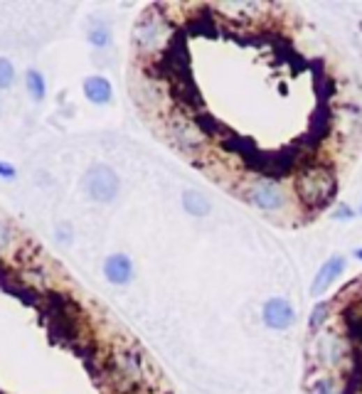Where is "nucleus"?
I'll use <instances>...</instances> for the list:
<instances>
[{"instance_id":"f257e3e1","label":"nucleus","mask_w":362,"mask_h":394,"mask_svg":"<svg viewBox=\"0 0 362 394\" xmlns=\"http://www.w3.org/2000/svg\"><path fill=\"white\" fill-rule=\"evenodd\" d=\"M163 8H148L141 17H138L136 27H133V47L138 50L141 57H153L165 52V47L173 42L170 35V22L168 17L160 15Z\"/></svg>"},{"instance_id":"f03ea898","label":"nucleus","mask_w":362,"mask_h":394,"mask_svg":"<svg viewBox=\"0 0 362 394\" xmlns=\"http://www.w3.org/2000/svg\"><path fill=\"white\" fill-rule=\"evenodd\" d=\"M338 190V180L331 168L326 166H306L296 177V192H299L301 203L313 210H323L333 200Z\"/></svg>"},{"instance_id":"7ed1b4c3","label":"nucleus","mask_w":362,"mask_h":394,"mask_svg":"<svg viewBox=\"0 0 362 394\" xmlns=\"http://www.w3.org/2000/svg\"><path fill=\"white\" fill-rule=\"evenodd\" d=\"M84 192L99 205H111L121 192V177L106 163H94L84 175Z\"/></svg>"},{"instance_id":"20e7f679","label":"nucleus","mask_w":362,"mask_h":394,"mask_svg":"<svg viewBox=\"0 0 362 394\" xmlns=\"http://www.w3.org/2000/svg\"><path fill=\"white\" fill-rule=\"evenodd\" d=\"M244 200L254 205V207L264 210V212H276L286 205L284 187L278 185L271 177H257L244 187Z\"/></svg>"},{"instance_id":"39448f33","label":"nucleus","mask_w":362,"mask_h":394,"mask_svg":"<svg viewBox=\"0 0 362 394\" xmlns=\"http://www.w3.org/2000/svg\"><path fill=\"white\" fill-rule=\"evenodd\" d=\"M264 323L271 330H289L296 323V311L286 298H269L264 306Z\"/></svg>"},{"instance_id":"423d86ee","label":"nucleus","mask_w":362,"mask_h":394,"mask_svg":"<svg viewBox=\"0 0 362 394\" xmlns=\"http://www.w3.org/2000/svg\"><path fill=\"white\" fill-rule=\"evenodd\" d=\"M345 264H347L345 256H340V254L331 256V259H328L326 264L318 269V274H315L313 284H310V296L320 298V296L326 293V291L331 289V286L342 276V271H345Z\"/></svg>"},{"instance_id":"0eeeda50","label":"nucleus","mask_w":362,"mask_h":394,"mask_svg":"<svg viewBox=\"0 0 362 394\" xmlns=\"http://www.w3.org/2000/svg\"><path fill=\"white\" fill-rule=\"evenodd\" d=\"M104 279L109 281V284L114 286H126L133 281V276H136V269H133V261L131 256L126 254H111L104 259Z\"/></svg>"},{"instance_id":"6e6552de","label":"nucleus","mask_w":362,"mask_h":394,"mask_svg":"<svg viewBox=\"0 0 362 394\" xmlns=\"http://www.w3.org/2000/svg\"><path fill=\"white\" fill-rule=\"evenodd\" d=\"M82 92H84V96L89 98L94 106H106V104H111V98H114V87H111L109 79L101 77V74L86 77L84 82H82Z\"/></svg>"},{"instance_id":"1a4fd4ad","label":"nucleus","mask_w":362,"mask_h":394,"mask_svg":"<svg viewBox=\"0 0 362 394\" xmlns=\"http://www.w3.org/2000/svg\"><path fill=\"white\" fill-rule=\"evenodd\" d=\"M111 40H114V32H111V25L106 20L96 17V20H91L89 25H86V42H89L94 50H106V47L111 45Z\"/></svg>"},{"instance_id":"9d476101","label":"nucleus","mask_w":362,"mask_h":394,"mask_svg":"<svg viewBox=\"0 0 362 394\" xmlns=\"http://www.w3.org/2000/svg\"><path fill=\"white\" fill-rule=\"evenodd\" d=\"M183 207H185V212L193 214V217H205V214H210L212 205H210V200L202 195V192L185 190L183 192Z\"/></svg>"},{"instance_id":"9b49d317","label":"nucleus","mask_w":362,"mask_h":394,"mask_svg":"<svg viewBox=\"0 0 362 394\" xmlns=\"http://www.w3.org/2000/svg\"><path fill=\"white\" fill-rule=\"evenodd\" d=\"M25 89L32 101H45L47 98V79H45V74L40 69L30 67L25 72Z\"/></svg>"},{"instance_id":"f8f14e48","label":"nucleus","mask_w":362,"mask_h":394,"mask_svg":"<svg viewBox=\"0 0 362 394\" xmlns=\"http://www.w3.org/2000/svg\"><path fill=\"white\" fill-rule=\"evenodd\" d=\"M13 84H15V64L8 57H0V92H8Z\"/></svg>"},{"instance_id":"ddd939ff","label":"nucleus","mask_w":362,"mask_h":394,"mask_svg":"<svg viewBox=\"0 0 362 394\" xmlns=\"http://www.w3.org/2000/svg\"><path fill=\"white\" fill-rule=\"evenodd\" d=\"M13 242H15V234H13V229L8 227V222L0 219V254H3L6 249H10Z\"/></svg>"},{"instance_id":"4468645a","label":"nucleus","mask_w":362,"mask_h":394,"mask_svg":"<svg viewBox=\"0 0 362 394\" xmlns=\"http://www.w3.org/2000/svg\"><path fill=\"white\" fill-rule=\"evenodd\" d=\"M54 237H57V242L59 244H72V239H74V229H72V224H67V222H59L57 227H54Z\"/></svg>"},{"instance_id":"2eb2a0df","label":"nucleus","mask_w":362,"mask_h":394,"mask_svg":"<svg viewBox=\"0 0 362 394\" xmlns=\"http://www.w3.org/2000/svg\"><path fill=\"white\" fill-rule=\"evenodd\" d=\"M15 177H17V168L8 161H0V180L10 182V180H15Z\"/></svg>"},{"instance_id":"dca6fc26","label":"nucleus","mask_w":362,"mask_h":394,"mask_svg":"<svg viewBox=\"0 0 362 394\" xmlns=\"http://www.w3.org/2000/svg\"><path fill=\"white\" fill-rule=\"evenodd\" d=\"M326 311H328V303H320V306L315 308L313 318H310V328H315V326H318V321H323V318H326Z\"/></svg>"},{"instance_id":"f3484780","label":"nucleus","mask_w":362,"mask_h":394,"mask_svg":"<svg viewBox=\"0 0 362 394\" xmlns=\"http://www.w3.org/2000/svg\"><path fill=\"white\" fill-rule=\"evenodd\" d=\"M335 219H352V210L347 207V205H340V207L335 210Z\"/></svg>"},{"instance_id":"a211bd4d","label":"nucleus","mask_w":362,"mask_h":394,"mask_svg":"<svg viewBox=\"0 0 362 394\" xmlns=\"http://www.w3.org/2000/svg\"><path fill=\"white\" fill-rule=\"evenodd\" d=\"M355 256H357V259L362 261V247H357V249H355Z\"/></svg>"},{"instance_id":"6ab92c4d","label":"nucleus","mask_w":362,"mask_h":394,"mask_svg":"<svg viewBox=\"0 0 362 394\" xmlns=\"http://www.w3.org/2000/svg\"><path fill=\"white\" fill-rule=\"evenodd\" d=\"M360 212H362V205H360Z\"/></svg>"}]
</instances>
